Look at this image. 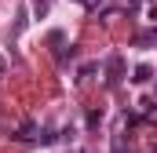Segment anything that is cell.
<instances>
[{"instance_id": "cell-1", "label": "cell", "mask_w": 157, "mask_h": 153, "mask_svg": "<svg viewBox=\"0 0 157 153\" xmlns=\"http://www.w3.org/2000/svg\"><path fill=\"white\" fill-rule=\"evenodd\" d=\"M106 84H110V88H113V84H117L121 80V73H124V58H121V55H110V62H106Z\"/></svg>"}, {"instance_id": "cell-2", "label": "cell", "mask_w": 157, "mask_h": 153, "mask_svg": "<svg viewBox=\"0 0 157 153\" xmlns=\"http://www.w3.org/2000/svg\"><path fill=\"white\" fill-rule=\"evenodd\" d=\"M150 76H154V69H150L146 62H139V66H135V76H132V80H135V84H146Z\"/></svg>"}, {"instance_id": "cell-3", "label": "cell", "mask_w": 157, "mask_h": 153, "mask_svg": "<svg viewBox=\"0 0 157 153\" xmlns=\"http://www.w3.org/2000/svg\"><path fill=\"white\" fill-rule=\"evenodd\" d=\"M15 139H22V142H29V139H40V135H37V124H22Z\"/></svg>"}, {"instance_id": "cell-4", "label": "cell", "mask_w": 157, "mask_h": 153, "mask_svg": "<svg viewBox=\"0 0 157 153\" xmlns=\"http://www.w3.org/2000/svg\"><path fill=\"white\" fill-rule=\"evenodd\" d=\"M95 69H99V62H84V66H80V80H84V76H91Z\"/></svg>"}, {"instance_id": "cell-5", "label": "cell", "mask_w": 157, "mask_h": 153, "mask_svg": "<svg viewBox=\"0 0 157 153\" xmlns=\"http://www.w3.org/2000/svg\"><path fill=\"white\" fill-rule=\"evenodd\" d=\"M99 120H102V110H91V113H88V128H95Z\"/></svg>"}, {"instance_id": "cell-6", "label": "cell", "mask_w": 157, "mask_h": 153, "mask_svg": "<svg viewBox=\"0 0 157 153\" xmlns=\"http://www.w3.org/2000/svg\"><path fill=\"white\" fill-rule=\"evenodd\" d=\"M33 7H37V15H44L48 11V0H33Z\"/></svg>"}, {"instance_id": "cell-7", "label": "cell", "mask_w": 157, "mask_h": 153, "mask_svg": "<svg viewBox=\"0 0 157 153\" xmlns=\"http://www.w3.org/2000/svg\"><path fill=\"white\" fill-rule=\"evenodd\" d=\"M150 18H157V0H150Z\"/></svg>"}, {"instance_id": "cell-8", "label": "cell", "mask_w": 157, "mask_h": 153, "mask_svg": "<svg viewBox=\"0 0 157 153\" xmlns=\"http://www.w3.org/2000/svg\"><path fill=\"white\" fill-rule=\"evenodd\" d=\"M0 73H4V58H0Z\"/></svg>"}, {"instance_id": "cell-9", "label": "cell", "mask_w": 157, "mask_h": 153, "mask_svg": "<svg viewBox=\"0 0 157 153\" xmlns=\"http://www.w3.org/2000/svg\"><path fill=\"white\" fill-rule=\"evenodd\" d=\"M84 4H88V0H84Z\"/></svg>"}]
</instances>
